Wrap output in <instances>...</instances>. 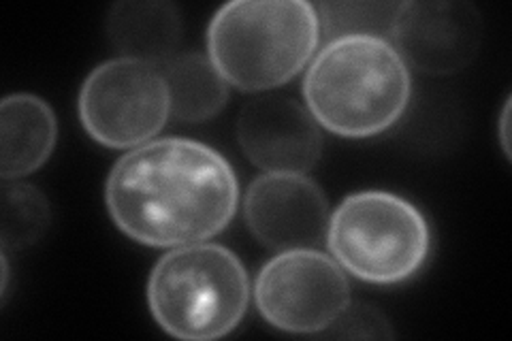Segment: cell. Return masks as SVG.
Wrapping results in <instances>:
<instances>
[{
	"instance_id": "6da1fadb",
	"label": "cell",
	"mask_w": 512,
	"mask_h": 341,
	"mask_svg": "<svg viewBox=\"0 0 512 341\" xmlns=\"http://www.w3.org/2000/svg\"><path fill=\"white\" fill-rule=\"evenodd\" d=\"M105 205L128 239L171 250L227 229L239 207V182L231 162L210 145L152 139L111 167Z\"/></svg>"
},
{
	"instance_id": "7a4b0ae2",
	"label": "cell",
	"mask_w": 512,
	"mask_h": 341,
	"mask_svg": "<svg viewBox=\"0 0 512 341\" xmlns=\"http://www.w3.org/2000/svg\"><path fill=\"white\" fill-rule=\"evenodd\" d=\"M301 90L320 128L346 139H370L402 120L412 99V75L389 39L348 35L320 47Z\"/></svg>"
},
{
	"instance_id": "3957f363",
	"label": "cell",
	"mask_w": 512,
	"mask_h": 341,
	"mask_svg": "<svg viewBox=\"0 0 512 341\" xmlns=\"http://www.w3.org/2000/svg\"><path fill=\"white\" fill-rule=\"evenodd\" d=\"M207 58L242 92H271L308 67L320 15L308 0H233L207 26Z\"/></svg>"
},
{
	"instance_id": "277c9868",
	"label": "cell",
	"mask_w": 512,
	"mask_h": 341,
	"mask_svg": "<svg viewBox=\"0 0 512 341\" xmlns=\"http://www.w3.org/2000/svg\"><path fill=\"white\" fill-rule=\"evenodd\" d=\"M250 278L239 256L220 243L171 248L152 267L148 305L167 335L210 341L229 335L244 320Z\"/></svg>"
},
{
	"instance_id": "5b68a950",
	"label": "cell",
	"mask_w": 512,
	"mask_h": 341,
	"mask_svg": "<svg viewBox=\"0 0 512 341\" xmlns=\"http://www.w3.org/2000/svg\"><path fill=\"white\" fill-rule=\"evenodd\" d=\"M325 241L346 273L367 284L393 286L425 267L434 239L412 201L387 190H361L333 209Z\"/></svg>"
},
{
	"instance_id": "8992f818",
	"label": "cell",
	"mask_w": 512,
	"mask_h": 341,
	"mask_svg": "<svg viewBox=\"0 0 512 341\" xmlns=\"http://www.w3.org/2000/svg\"><path fill=\"white\" fill-rule=\"evenodd\" d=\"M79 122L109 150H133L152 141L171 118L163 69L114 58L92 69L79 90Z\"/></svg>"
},
{
	"instance_id": "52a82bcc",
	"label": "cell",
	"mask_w": 512,
	"mask_h": 341,
	"mask_svg": "<svg viewBox=\"0 0 512 341\" xmlns=\"http://www.w3.org/2000/svg\"><path fill=\"white\" fill-rule=\"evenodd\" d=\"M256 310L284 333H325L350 305L346 271L318 248L276 252L254 280Z\"/></svg>"
},
{
	"instance_id": "ba28073f",
	"label": "cell",
	"mask_w": 512,
	"mask_h": 341,
	"mask_svg": "<svg viewBox=\"0 0 512 341\" xmlns=\"http://www.w3.org/2000/svg\"><path fill=\"white\" fill-rule=\"evenodd\" d=\"M389 41L408 69L453 75L476 58L483 18L468 0H408L397 5Z\"/></svg>"
},
{
	"instance_id": "9c48e42d",
	"label": "cell",
	"mask_w": 512,
	"mask_h": 341,
	"mask_svg": "<svg viewBox=\"0 0 512 341\" xmlns=\"http://www.w3.org/2000/svg\"><path fill=\"white\" fill-rule=\"evenodd\" d=\"M248 231L274 252L318 248L327 237L329 203L308 173H263L244 194Z\"/></svg>"
},
{
	"instance_id": "30bf717a",
	"label": "cell",
	"mask_w": 512,
	"mask_h": 341,
	"mask_svg": "<svg viewBox=\"0 0 512 341\" xmlns=\"http://www.w3.org/2000/svg\"><path fill=\"white\" fill-rule=\"evenodd\" d=\"M237 143L265 173H308L323 156V131L308 107L274 92L256 94L239 109Z\"/></svg>"
},
{
	"instance_id": "8fae6325",
	"label": "cell",
	"mask_w": 512,
	"mask_h": 341,
	"mask_svg": "<svg viewBox=\"0 0 512 341\" xmlns=\"http://www.w3.org/2000/svg\"><path fill=\"white\" fill-rule=\"evenodd\" d=\"M58 141V120L37 94H9L0 103V177L22 180L50 160Z\"/></svg>"
},
{
	"instance_id": "7c38bea8",
	"label": "cell",
	"mask_w": 512,
	"mask_h": 341,
	"mask_svg": "<svg viewBox=\"0 0 512 341\" xmlns=\"http://www.w3.org/2000/svg\"><path fill=\"white\" fill-rule=\"evenodd\" d=\"M105 30L120 58L165 67L180 54L184 22L178 5L167 0H122L109 9Z\"/></svg>"
},
{
	"instance_id": "4fadbf2b",
	"label": "cell",
	"mask_w": 512,
	"mask_h": 341,
	"mask_svg": "<svg viewBox=\"0 0 512 341\" xmlns=\"http://www.w3.org/2000/svg\"><path fill=\"white\" fill-rule=\"evenodd\" d=\"M160 69L167 81L173 120L210 122L227 107L231 86L207 56L199 52L178 54Z\"/></svg>"
},
{
	"instance_id": "5bb4252c",
	"label": "cell",
	"mask_w": 512,
	"mask_h": 341,
	"mask_svg": "<svg viewBox=\"0 0 512 341\" xmlns=\"http://www.w3.org/2000/svg\"><path fill=\"white\" fill-rule=\"evenodd\" d=\"M52 207L45 194L20 180L3 184V220L0 243L3 250H26L50 229Z\"/></svg>"
},
{
	"instance_id": "9a60e30c",
	"label": "cell",
	"mask_w": 512,
	"mask_h": 341,
	"mask_svg": "<svg viewBox=\"0 0 512 341\" xmlns=\"http://www.w3.org/2000/svg\"><path fill=\"white\" fill-rule=\"evenodd\" d=\"M399 3H323L316 5L320 32L331 39L372 35L389 39Z\"/></svg>"
},
{
	"instance_id": "2e32d148",
	"label": "cell",
	"mask_w": 512,
	"mask_h": 341,
	"mask_svg": "<svg viewBox=\"0 0 512 341\" xmlns=\"http://www.w3.org/2000/svg\"><path fill=\"white\" fill-rule=\"evenodd\" d=\"M323 335L344 339H391L395 337V331L389 318L376 310V307L365 303H350L342 316Z\"/></svg>"
},
{
	"instance_id": "e0dca14e",
	"label": "cell",
	"mask_w": 512,
	"mask_h": 341,
	"mask_svg": "<svg viewBox=\"0 0 512 341\" xmlns=\"http://www.w3.org/2000/svg\"><path fill=\"white\" fill-rule=\"evenodd\" d=\"M508 124H510V99L506 101L502 109V118H500V141H502V150L506 158H510V133H508Z\"/></svg>"
}]
</instances>
